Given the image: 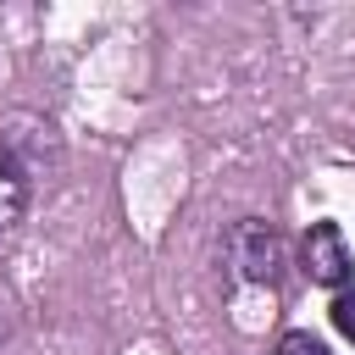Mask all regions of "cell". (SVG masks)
<instances>
[{"instance_id": "2", "label": "cell", "mask_w": 355, "mask_h": 355, "mask_svg": "<svg viewBox=\"0 0 355 355\" xmlns=\"http://www.w3.org/2000/svg\"><path fill=\"white\" fill-rule=\"evenodd\" d=\"M33 178H39V139L17 133V122L0 128V233H11L28 216Z\"/></svg>"}, {"instance_id": "3", "label": "cell", "mask_w": 355, "mask_h": 355, "mask_svg": "<svg viewBox=\"0 0 355 355\" xmlns=\"http://www.w3.org/2000/svg\"><path fill=\"white\" fill-rule=\"evenodd\" d=\"M300 272L316 288H344L355 277V255H349L338 222H311L305 227V239H300Z\"/></svg>"}, {"instance_id": "4", "label": "cell", "mask_w": 355, "mask_h": 355, "mask_svg": "<svg viewBox=\"0 0 355 355\" xmlns=\"http://www.w3.org/2000/svg\"><path fill=\"white\" fill-rule=\"evenodd\" d=\"M277 355H333V349H327V338H316L311 327H294V333L277 338Z\"/></svg>"}, {"instance_id": "5", "label": "cell", "mask_w": 355, "mask_h": 355, "mask_svg": "<svg viewBox=\"0 0 355 355\" xmlns=\"http://www.w3.org/2000/svg\"><path fill=\"white\" fill-rule=\"evenodd\" d=\"M333 327L355 344V288H338V300H333Z\"/></svg>"}, {"instance_id": "1", "label": "cell", "mask_w": 355, "mask_h": 355, "mask_svg": "<svg viewBox=\"0 0 355 355\" xmlns=\"http://www.w3.org/2000/svg\"><path fill=\"white\" fill-rule=\"evenodd\" d=\"M288 244H283V227L266 222V216H239L227 233H222V261L233 266V277L244 283H272L277 266H283Z\"/></svg>"}]
</instances>
